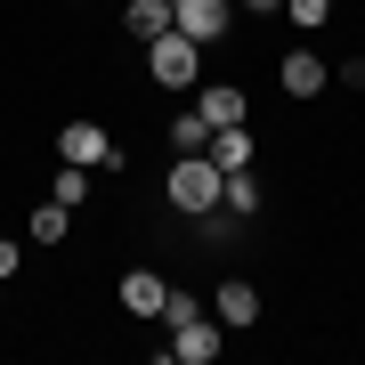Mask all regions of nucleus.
I'll return each instance as SVG.
<instances>
[{
  "instance_id": "obj_1",
  "label": "nucleus",
  "mask_w": 365,
  "mask_h": 365,
  "mask_svg": "<svg viewBox=\"0 0 365 365\" xmlns=\"http://www.w3.org/2000/svg\"><path fill=\"white\" fill-rule=\"evenodd\" d=\"M220 187H227V170L211 155H179L170 179H163V195H170V211H187V220H211V211H220Z\"/></svg>"
},
{
  "instance_id": "obj_2",
  "label": "nucleus",
  "mask_w": 365,
  "mask_h": 365,
  "mask_svg": "<svg viewBox=\"0 0 365 365\" xmlns=\"http://www.w3.org/2000/svg\"><path fill=\"white\" fill-rule=\"evenodd\" d=\"M138 57H146V81H163V90H195V81H203V49H195L179 25H170V33H155Z\"/></svg>"
},
{
  "instance_id": "obj_3",
  "label": "nucleus",
  "mask_w": 365,
  "mask_h": 365,
  "mask_svg": "<svg viewBox=\"0 0 365 365\" xmlns=\"http://www.w3.org/2000/svg\"><path fill=\"white\" fill-rule=\"evenodd\" d=\"M57 163H81V170H130V146H114L106 138V122H66L57 130Z\"/></svg>"
},
{
  "instance_id": "obj_4",
  "label": "nucleus",
  "mask_w": 365,
  "mask_h": 365,
  "mask_svg": "<svg viewBox=\"0 0 365 365\" xmlns=\"http://www.w3.org/2000/svg\"><path fill=\"white\" fill-rule=\"evenodd\" d=\"M170 25L195 41V49H211V41H227V25H235V0H170Z\"/></svg>"
},
{
  "instance_id": "obj_5",
  "label": "nucleus",
  "mask_w": 365,
  "mask_h": 365,
  "mask_svg": "<svg viewBox=\"0 0 365 365\" xmlns=\"http://www.w3.org/2000/svg\"><path fill=\"white\" fill-rule=\"evenodd\" d=\"M220 349H227L220 317H187V325H170V341H163V357H179V365H211Z\"/></svg>"
},
{
  "instance_id": "obj_6",
  "label": "nucleus",
  "mask_w": 365,
  "mask_h": 365,
  "mask_svg": "<svg viewBox=\"0 0 365 365\" xmlns=\"http://www.w3.org/2000/svg\"><path fill=\"white\" fill-rule=\"evenodd\" d=\"M211 317H220L227 333H252V325H260V284H252V276H220V292H211Z\"/></svg>"
},
{
  "instance_id": "obj_7",
  "label": "nucleus",
  "mask_w": 365,
  "mask_h": 365,
  "mask_svg": "<svg viewBox=\"0 0 365 365\" xmlns=\"http://www.w3.org/2000/svg\"><path fill=\"white\" fill-rule=\"evenodd\" d=\"M325 57H317V49H292L284 57V66H276V90H284V98H325Z\"/></svg>"
},
{
  "instance_id": "obj_8",
  "label": "nucleus",
  "mask_w": 365,
  "mask_h": 365,
  "mask_svg": "<svg viewBox=\"0 0 365 365\" xmlns=\"http://www.w3.org/2000/svg\"><path fill=\"white\" fill-rule=\"evenodd\" d=\"M163 300H170V276H155V268L122 276V309H130V317H163Z\"/></svg>"
},
{
  "instance_id": "obj_9",
  "label": "nucleus",
  "mask_w": 365,
  "mask_h": 365,
  "mask_svg": "<svg viewBox=\"0 0 365 365\" xmlns=\"http://www.w3.org/2000/svg\"><path fill=\"white\" fill-rule=\"evenodd\" d=\"M195 114L211 122V130H227V122H244V90H235V81H203V90H195Z\"/></svg>"
},
{
  "instance_id": "obj_10",
  "label": "nucleus",
  "mask_w": 365,
  "mask_h": 365,
  "mask_svg": "<svg viewBox=\"0 0 365 365\" xmlns=\"http://www.w3.org/2000/svg\"><path fill=\"white\" fill-rule=\"evenodd\" d=\"M220 170H252V155H260V138L244 130V122H227V130H211V146H203Z\"/></svg>"
},
{
  "instance_id": "obj_11",
  "label": "nucleus",
  "mask_w": 365,
  "mask_h": 365,
  "mask_svg": "<svg viewBox=\"0 0 365 365\" xmlns=\"http://www.w3.org/2000/svg\"><path fill=\"white\" fill-rule=\"evenodd\" d=\"M122 33L146 49L155 33H170V0H122Z\"/></svg>"
},
{
  "instance_id": "obj_12",
  "label": "nucleus",
  "mask_w": 365,
  "mask_h": 365,
  "mask_svg": "<svg viewBox=\"0 0 365 365\" xmlns=\"http://www.w3.org/2000/svg\"><path fill=\"white\" fill-rule=\"evenodd\" d=\"M66 227H73V203H57V195L25 220V235H33V244H66Z\"/></svg>"
},
{
  "instance_id": "obj_13",
  "label": "nucleus",
  "mask_w": 365,
  "mask_h": 365,
  "mask_svg": "<svg viewBox=\"0 0 365 365\" xmlns=\"http://www.w3.org/2000/svg\"><path fill=\"white\" fill-rule=\"evenodd\" d=\"M220 211H235V220H244V211H260V179H252V170H227V187H220Z\"/></svg>"
},
{
  "instance_id": "obj_14",
  "label": "nucleus",
  "mask_w": 365,
  "mask_h": 365,
  "mask_svg": "<svg viewBox=\"0 0 365 365\" xmlns=\"http://www.w3.org/2000/svg\"><path fill=\"white\" fill-rule=\"evenodd\" d=\"M170 146H179V155H203V146H211V122L195 114V106H187L179 122H170Z\"/></svg>"
},
{
  "instance_id": "obj_15",
  "label": "nucleus",
  "mask_w": 365,
  "mask_h": 365,
  "mask_svg": "<svg viewBox=\"0 0 365 365\" xmlns=\"http://www.w3.org/2000/svg\"><path fill=\"white\" fill-rule=\"evenodd\" d=\"M276 16H284V25H300V33H317V25L333 16V0H284Z\"/></svg>"
},
{
  "instance_id": "obj_16",
  "label": "nucleus",
  "mask_w": 365,
  "mask_h": 365,
  "mask_svg": "<svg viewBox=\"0 0 365 365\" xmlns=\"http://www.w3.org/2000/svg\"><path fill=\"white\" fill-rule=\"evenodd\" d=\"M49 195L81 211V195H90V170H81V163H57V187H49Z\"/></svg>"
},
{
  "instance_id": "obj_17",
  "label": "nucleus",
  "mask_w": 365,
  "mask_h": 365,
  "mask_svg": "<svg viewBox=\"0 0 365 365\" xmlns=\"http://www.w3.org/2000/svg\"><path fill=\"white\" fill-rule=\"evenodd\" d=\"M9 276H16V244L0 235V284H9Z\"/></svg>"
},
{
  "instance_id": "obj_18",
  "label": "nucleus",
  "mask_w": 365,
  "mask_h": 365,
  "mask_svg": "<svg viewBox=\"0 0 365 365\" xmlns=\"http://www.w3.org/2000/svg\"><path fill=\"white\" fill-rule=\"evenodd\" d=\"M235 9H252V16H276V9H284V0H235Z\"/></svg>"
},
{
  "instance_id": "obj_19",
  "label": "nucleus",
  "mask_w": 365,
  "mask_h": 365,
  "mask_svg": "<svg viewBox=\"0 0 365 365\" xmlns=\"http://www.w3.org/2000/svg\"><path fill=\"white\" fill-rule=\"evenodd\" d=\"M66 9H81V0H66Z\"/></svg>"
}]
</instances>
